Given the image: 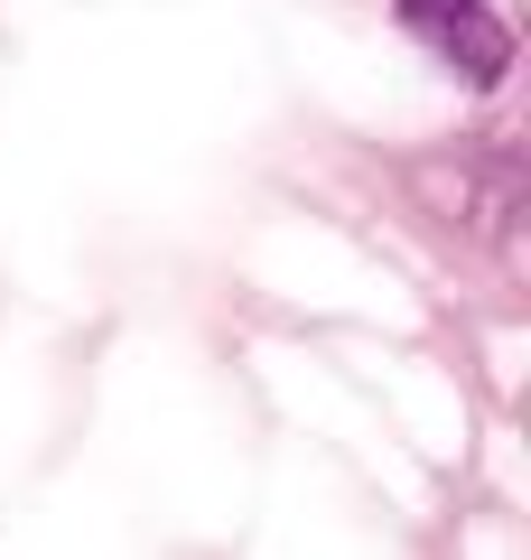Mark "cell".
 Returning a JSON list of instances; mask_svg holds the SVG:
<instances>
[{"mask_svg": "<svg viewBox=\"0 0 531 560\" xmlns=\"http://www.w3.org/2000/svg\"><path fill=\"white\" fill-rule=\"evenodd\" d=\"M401 20H411V38L429 47V57H448L467 84H504L512 75V28L494 20L485 0H392Z\"/></svg>", "mask_w": 531, "mask_h": 560, "instance_id": "obj_1", "label": "cell"}]
</instances>
